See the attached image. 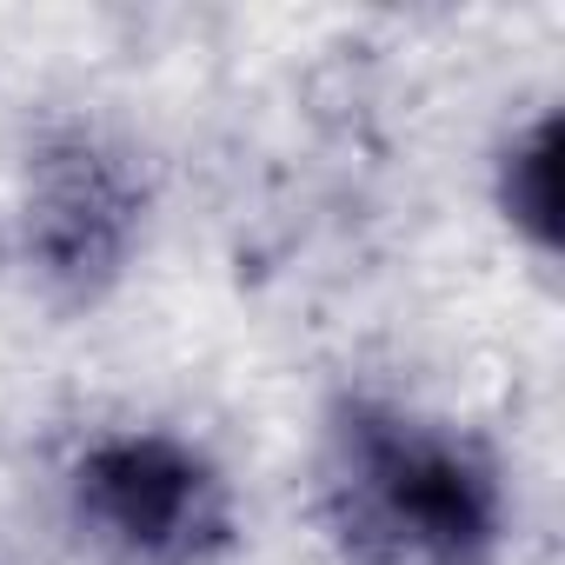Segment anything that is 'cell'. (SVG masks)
I'll return each mask as SVG.
<instances>
[{"label": "cell", "instance_id": "1", "mask_svg": "<svg viewBox=\"0 0 565 565\" xmlns=\"http://www.w3.org/2000/svg\"><path fill=\"white\" fill-rule=\"evenodd\" d=\"M313 505L347 565H492L512 519L499 459L466 426L386 393L333 399Z\"/></svg>", "mask_w": 565, "mask_h": 565}, {"label": "cell", "instance_id": "2", "mask_svg": "<svg viewBox=\"0 0 565 565\" xmlns=\"http://www.w3.org/2000/svg\"><path fill=\"white\" fill-rule=\"evenodd\" d=\"M67 525L107 565H220L239 545L233 479L167 426L94 433L67 459Z\"/></svg>", "mask_w": 565, "mask_h": 565}, {"label": "cell", "instance_id": "3", "mask_svg": "<svg viewBox=\"0 0 565 565\" xmlns=\"http://www.w3.org/2000/svg\"><path fill=\"white\" fill-rule=\"evenodd\" d=\"M140 233H147V180L114 140H100L94 127H61L28 153L21 259L54 300L94 307L107 287H120Z\"/></svg>", "mask_w": 565, "mask_h": 565}, {"label": "cell", "instance_id": "4", "mask_svg": "<svg viewBox=\"0 0 565 565\" xmlns=\"http://www.w3.org/2000/svg\"><path fill=\"white\" fill-rule=\"evenodd\" d=\"M499 213L539 246H558V114H539L519 127L499 153Z\"/></svg>", "mask_w": 565, "mask_h": 565}]
</instances>
